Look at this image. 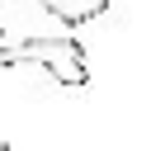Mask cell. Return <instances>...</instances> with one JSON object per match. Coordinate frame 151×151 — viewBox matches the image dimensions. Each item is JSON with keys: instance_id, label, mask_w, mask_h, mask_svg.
<instances>
[{"instance_id": "7a4b0ae2", "label": "cell", "mask_w": 151, "mask_h": 151, "mask_svg": "<svg viewBox=\"0 0 151 151\" xmlns=\"http://www.w3.org/2000/svg\"><path fill=\"white\" fill-rule=\"evenodd\" d=\"M38 5L61 24H90V19H99L109 9V0H38Z\"/></svg>"}, {"instance_id": "6da1fadb", "label": "cell", "mask_w": 151, "mask_h": 151, "mask_svg": "<svg viewBox=\"0 0 151 151\" xmlns=\"http://www.w3.org/2000/svg\"><path fill=\"white\" fill-rule=\"evenodd\" d=\"M9 61H19V66H42L57 85H71V90L90 85V57H85V47L71 42V38H24L19 47H0V66H9Z\"/></svg>"}]
</instances>
